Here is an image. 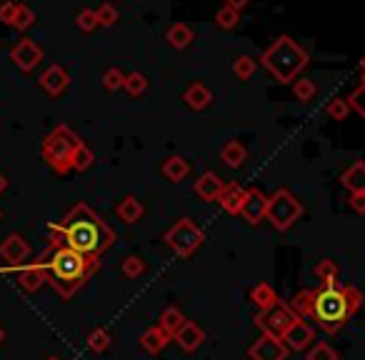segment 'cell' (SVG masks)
Masks as SVG:
<instances>
[{
  "instance_id": "ba28073f",
  "label": "cell",
  "mask_w": 365,
  "mask_h": 360,
  "mask_svg": "<svg viewBox=\"0 0 365 360\" xmlns=\"http://www.w3.org/2000/svg\"><path fill=\"white\" fill-rule=\"evenodd\" d=\"M295 320H298V318L293 315V310H290L288 305H283V303L273 305V308H268V310H260V313L255 315V325H258L263 333L278 335V338L295 323Z\"/></svg>"
},
{
  "instance_id": "5bb4252c",
  "label": "cell",
  "mask_w": 365,
  "mask_h": 360,
  "mask_svg": "<svg viewBox=\"0 0 365 360\" xmlns=\"http://www.w3.org/2000/svg\"><path fill=\"white\" fill-rule=\"evenodd\" d=\"M38 83H41V88L48 93V96L58 98L68 91V86H71V76H68V71L63 66H51L41 73Z\"/></svg>"
},
{
  "instance_id": "1f68e13d",
  "label": "cell",
  "mask_w": 365,
  "mask_h": 360,
  "mask_svg": "<svg viewBox=\"0 0 365 360\" xmlns=\"http://www.w3.org/2000/svg\"><path fill=\"white\" fill-rule=\"evenodd\" d=\"M86 343L93 353H103V350L110 348V333H108L106 328H96V330H91V335H88Z\"/></svg>"
},
{
  "instance_id": "816d5d0a",
  "label": "cell",
  "mask_w": 365,
  "mask_h": 360,
  "mask_svg": "<svg viewBox=\"0 0 365 360\" xmlns=\"http://www.w3.org/2000/svg\"><path fill=\"white\" fill-rule=\"evenodd\" d=\"M0 218H3V210H0Z\"/></svg>"
},
{
  "instance_id": "f35d334b",
  "label": "cell",
  "mask_w": 365,
  "mask_h": 360,
  "mask_svg": "<svg viewBox=\"0 0 365 360\" xmlns=\"http://www.w3.org/2000/svg\"><path fill=\"white\" fill-rule=\"evenodd\" d=\"M315 275H318L320 280H338V265H335V260H330V258L320 260V263L315 265Z\"/></svg>"
},
{
  "instance_id": "7402d4cb",
  "label": "cell",
  "mask_w": 365,
  "mask_h": 360,
  "mask_svg": "<svg viewBox=\"0 0 365 360\" xmlns=\"http://www.w3.org/2000/svg\"><path fill=\"white\" fill-rule=\"evenodd\" d=\"M245 158H248V150H245L243 143H238V140H228L223 145V150H220V160L228 168H240L245 163Z\"/></svg>"
},
{
  "instance_id": "7c38bea8",
  "label": "cell",
  "mask_w": 365,
  "mask_h": 360,
  "mask_svg": "<svg viewBox=\"0 0 365 360\" xmlns=\"http://www.w3.org/2000/svg\"><path fill=\"white\" fill-rule=\"evenodd\" d=\"M265 213H268V198L260 193L258 188L245 190V200L243 208H240V218L248 220L250 225H258L260 220H265Z\"/></svg>"
},
{
  "instance_id": "d6986e66",
  "label": "cell",
  "mask_w": 365,
  "mask_h": 360,
  "mask_svg": "<svg viewBox=\"0 0 365 360\" xmlns=\"http://www.w3.org/2000/svg\"><path fill=\"white\" fill-rule=\"evenodd\" d=\"M340 183H343L350 193H365V163L358 160L355 165H350L348 170L340 175Z\"/></svg>"
},
{
  "instance_id": "30bf717a",
  "label": "cell",
  "mask_w": 365,
  "mask_h": 360,
  "mask_svg": "<svg viewBox=\"0 0 365 360\" xmlns=\"http://www.w3.org/2000/svg\"><path fill=\"white\" fill-rule=\"evenodd\" d=\"M250 360H285L288 358V348L278 335H268L263 333L258 340L253 343V348L248 350Z\"/></svg>"
},
{
  "instance_id": "8992f818",
  "label": "cell",
  "mask_w": 365,
  "mask_h": 360,
  "mask_svg": "<svg viewBox=\"0 0 365 360\" xmlns=\"http://www.w3.org/2000/svg\"><path fill=\"white\" fill-rule=\"evenodd\" d=\"M300 215H303V205H300V200L290 190L280 188L268 198V213H265V218L270 220V225L275 230H288Z\"/></svg>"
},
{
  "instance_id": "f5cc1de1",
  "label": "cell",
  "mask_w": 365,
  "mask_h": 360,
  "mask_svg": "<svg viewBox=\"0 0 365 360\" xmlns=\"http://www.w3.org/2000/svg\"><path fill=\"white\" fill-rule=\"evenodd\" d=\"M0 3H3V0H0Z\"/></svg>"
},
{
  "instance_id": "8fae6325",
  "label": "cell",
  "mask_w": 365,
  "mask_h": 360,
  "mask_svg": "<svg viewBox=\"0 0 365 360\" xmlns=\"http://www.w3.org/2000/svg\"><path fill=\"white\" fill-rule=\"evenodd\" d=\"M0 258L6 260L8 265H13V268H21V265H26V260L31 258V243H28L23 235L11 233L0 243Z\"/></svg>"
},
{
  "instance_id": "ab89813d",
  "label": "cell",
  "mask_w": 365,
  "mask_h": 360,
  "mask_svg": "<svg viewBox=\"0 0 365 360\" xmlns=\"http://www.w3.org/2000/svg\"><path fill=\"white\" fill-rule=\"evenodd\" d=\"M350 113V106L345 98H335V101L328 103V115L333 118V120H345Z\"/></svg>"
},
{
  "instance_id": "f1b7e54d",
  "label": "cell",
  "mask_w": 365,
  "mask_h": 360,
  "mask_svg": "<svg viewBox=\"0 0 365 360\" xmlns=\"http://www.w3.org/2000/svg\"><path fill=\"white\" fill-rule=\"evenodd\" d=\"M215 23H218L220 31H235V28H238V23H240V11L223 6L218 13H215Z\"/></svg>"
},
{
  "instance_id": "f546056e",
  "label": "cell",
  "mask_w": 365,
  "mask_h": 360,
  "mask_svg": "<svg viewBox=\"0 0 365 360\" xmlns=\"http://www.w3.org/2000/svg\"><path fill=\"white\" fill-rule=\"evenodd\" d=\"M123 88H125V91H128V96L138 98V96H143V93H145V88H148V78L143 76V73L133 71V73H128V76H125V81H123Z\"/></svg>"
},
{
  "instance_id": "9c48e42d",
  "label": "cell",
  "mask_w": 365,
  "mask_h": 360,
  "mask_svg": "<svg viewBox=\"0 0 365 360\" xmlns=\"http://www.w3.org/2000/svg\"><path fill=\"white\" fill-rule=\"evenodd\" d=\"M11 61L18 66V71H23V73H31V71H36L38 66H41V61H43V48L38 46L33 38H21V41L13 46V51H11Z\"/></svg>"
},
{
  "instance_id": "681fc988",
  "label": "cell",
  "mask_w": 365,
  "mask_h": 360,
  "mask_svg": "<svg viewBox=\"0 0 365 360\" xmlns=\"http://www.w3.org/2000/svg\"><path fill=\"white\" fill-rule=\"evenodd\" d=\"M3 340H6V330H3V325H0V345H3Z\"/></svg>"
},
{
  "instance_id": "836d02e7",
  "label": "cell",
  "mask_w": 365,
  "mask_h": 360,
  "mask_svg": "<svg viewBox=\"0 0 365 360\" xmlns=\"http://www.w3.org/2000/svg\"><path fill=\"white\" fill-rule=\"evenodd\" d=\"M96 18H98V26L110 28V26H115V23H118L120 13H118V8L113 6V3H103V6L96 11Z\"/></svg>"
},
{
  "instance_id": "c3c4849f",
  "label": "cell",
  "mask_w": 365,
  "mask_h": 360,
  "mask_svg": "<svg viewBox=\"0 0 365 360\" xmlns=\"http://www.w3.org/2000/svg\"><path fill=\"white\" fill-rule=\"evenodd\" d=\"M360 73H363V83H365V58L360 61Z\"/></svg>"
},
{
  "instance_id": "5b68a950",
  "label": "cell",
  "mask_w": 365,
  "mask_h": 360,
  "mask_svg": "<svg viewBox=\"0 0 365 360\" xmlns=\"http://www.w3.org/2000/svg\"><path fill=\"white\" fill-rule=\"evenodd\" d=\"M81 138L71 130L68 125H58L51 130V135L43 140V160L58 173V175H66L68 170H73V153L81 145Z\"/></svg>"
},
{
  "instance_id": "d4e9b609",
  "label": "cell",
  "mask_w": 365,
  "mask_h": 360,
  "mask_svg": "<svg viewBox=\"0 0 365 360\" xmlns=\"http://www.w3.org/2000/svg\"><path fill=\"white\" fill-rule=\"evenodd\" d=\"M193 31H190L185 23H175V26L168 28V43H170L175 51H182V48H188L193 43Z\"/></svg>"
},
{
  "instance_id": "7a4b0ae2",
  "label": "cell",
  "mask_w": 365,
  "mask_h": 360,
  "mask_svg": "<svg viewBox=\"0 0 365 360\" xmlns=\"http://www.w3.org/2000/svg\"><path fill=\"white\" fill-rule=\"evenodd\" d=\"M36 263L46 273V283H51V288L66 300L73 298L98 270L96 258H86L71 248H48Z\"/></svg>"
},
{
  "instance_id": "83f0119b",
  "label": "cell",
  "mask_w": 365,
  "mask_h": 360,
  "mask_svg": "<svg viewBox=\"0 0 365 360\" xmlns=\"http://www.w3.org/2000/svg\"><path fill=\"white\" fill-rule=\"evenodd\" d=\"M290 310H293L295 318H308L310 310H313V290H300V293L293 295L290 300Z\"/></svg>"
},
{
  "instance_id": "74e56055",
  "label": "cell",
  "mask_w": 365,
  "mask_h": 360,
  "mask_svg": "<svg viewBox=\"0 0 365 360\" xmlns=\"http://www.w3.org/2000/svg\"><path fill=\"white\" fill-rule=\"evenodd\" d=\"M76 26L81 28L83 33H93L98 28V18H96V11H91V8H86V11L78 13L76 18Z\"/></svg>"
},
{
  "instance_id": "f6af8a7d",
  "label": "cell",
  "mask_w": 365,
  "mask_h": 360,
  "mask_svg": "<svg viewBox=\"0 0 365 360\" xmlns=\"http://www.w3.org/2000/svg\"><path fill=\"white\" fill-rule=\"evenodd\" d=\"M350 208L355 210V213H365V193H350Z\"/></svg>"
},
{
  "instance_id": "7dc6e473",
  "label": "cell",
  "mask_w": 365,
  "mask_h": 360,
  "mask_svg": "<svg viewBox=\"0 0 365 360\" xmlns=\"http://www.w3.org/2000/svg\"><path fill=\"white\" fill-rule=\"evenodd\" d=\"M8 188V180H6V175H3V173H0V193H3V190Z\"/></svg>"
},
{
  "instance_id": "6da1fadb",
  "label": "cell",
  "mask_w": 365,
  "mask_h": 360,
  "mask_svg": "<svg viewBox=\"0 0 365 360\" xmlns=\"http://www.w3.org/2000/svg\"><path fill=\"white\" fill-rule=\"evenodd\" d=\"M115 240L113 228L86 203H78L61 223L48 225V248H71L86 258H96Z\"/></svg>"
},
{
  "instance_id": "ac0fdd59",
  "label": "cell",
  "mask_w": 365,
  "mask_h": 360,
  "mask_svg": "<svg viewBox=\"0 0 365 360\" xmlns=\"http://www.w3.org/2000/svg\"><path fill=\"white\" fill-rule=\"evenodd\" d=\"M223 180H220L215 173H203V175L195 180V193H198V198H203V200H218V195H220V190H223Z\"/></svg>"
},
{
  "instance_id": "9a60e30c",
  "label": "cell",
  "mask_w": 365,
  "mask_h": 360,
  "mask_svg": "<svg viewBox=\"0 0 365 360\" xmlns=\"http://www.w3.org/2000/svg\"><path fill=\"white\" fill-rule=\"evenodd\" d=\"M173 340H175V343L180 345L182 350H188V353H193V350L198 348V345L205 340V333H203V330H200L195 323L185 320V323L180 325V330H178V333L173 335Z\"/></svg>"
},
{
  "instance_id": "e575fe53",
  "label": "cell",
  "mask_w": 365,
  "mask_h": 360,
  "mask_svg": "<svg viewBox=\"0 0 365 360\" xmlns=\"http://www.w3.org/2000/svg\"><path fill=\"white\" fill-rule=\"evenodd\" d=\"M255 61L250 56H240L238 61H235V66H233V73L240 78V81H250V78L255 76Z\"/></svg>"
},
{
  "instance_id": "ffe728a7",
  "label": "cell",
  "mask_w": 365,
  "mask_h": 360,
  "mask_svg": "<svg viewBox=\"0 0 365 360\" xmlns=\"http://www.w3.org/2000/svg\"><path fill=\"white\" fill-rule=\"evenodd\" d=\"M185 103H188L193 110H205V108L213 103V93H210L203 83H193V86L185 91Z\"/></svg>"
},
{
  "instance_id": "3957f363",
  "label": "cell",
  "mask_w": 365,
  "mask_h": 360,
  "mask_svg": "<svg viewBox=\"0 0 365 360\" xmlns=\"http://www.w3.org/2000/svg\"><path fill=\"white\" fill-rule=\"evenodd\" d=\"M360 290L353 285H343L338 280H323L318 290H313V310L310 315L325 333H338L358 310Z\"/></svg>"
},
{
  "instance_id": "d590c367",
  "label": "cell",
  "mask_w": 365,
  "mask_h": 360,
  "mask_svg": "<svg viewBox=\"0 0 365 360\" xmlns=\"http://www.w3.org/2000/svg\"><path fill=\"white\" fill-rule=\"evenodd\" d=\"M33 23H36V13H33L28 6H21V3H18L16 18H13V28H18V31H28Z\"/></svg>"
},
{
  "instance_id": "4316f807",
  "label": "cell",
  "mask_w": 365,
  "mask_h": 360,
  "mask_svg": "<svg viewBox=\"0 0 365 360\" xmlns=\"http://www.w3.org/2000/svg\"><path fill=\"white\" fill-rule=\"evenodd\" d=\"M168 340L170 338H168V335L155 325V328H148L145 333H143L140 345H143V350H148V353H160V350L165 348Z\"/></svg>"
},
{
  "instance_id": "ee69618b",
  "label": "cell",
  "mask_w": 365,
  "mask_h": 360,
  "mask_svg": "<svg viewBox=\"0 0 365 360\" xmlns=\"http://www.w3.org/2000/svg\"><path fill=\"white\" fill-rule=\"evenodd\" d=\"M16 11H18V3H13V0H3V3H0V23H6V26H13Z\"/></svg>"
},
{
  "instance_id": "e0dca14e",
  "label": "cell",
  "mask_w": 365,
  "mask_h": 360,
  "mask_svg": "<svg viewBox=\"0 0 365 360\" xmlns=\"http://www.w3.org/2000/svg\"><path fill=\"white\" fill-rule=\"evenodd\" d=\"M243 200H245V190L240 188L238 183L223 185V190H220V195H218V203L223 205V210H225V213H230V215L240 213V208H243Z\"/></svg>"
},
{
  "instance_id": "52a82bcc",
  "label": "cell",
  "mask_w": 365,
  "mask_h": 360,
  "mask_svg": "<svg viewBox=\"0 0 365 360\" xmlns=\"http://www.w3.org/2000/svg\"><path fill=\"white\" fill-rule=\"evenodd\" d=\"M165 243L175 250V255H180V258H188V255H193L195 250L200 248V243H203V230H200L193 220L180 218L165 233Z\"/></svg>"
},
{
  "instance_id": "44dd1931",
  "label": "cell",
  "mask_w": 365,
  "mask_h": 360,
  "mask_svg": "<svg viewBox=\"0 0 365 360\" xmlns=\"http://www.w3.org/2000/svg\"><path fill=\"white\" fill-rule=\"evenodd\" d=\"M188 173H190L188 160H185V158H180V155H170L165 163H163V175H165L168 180H173V183H180Z\"/></svg>"
},
{
  "instance_id": "2e32d148",
  "label": "cell",
  "mask_w": 365,
  "mask_h": 360,
  "mask_svg": "<svg viewBox=\"0 0 365 360\" xmlns=\"http://www.w3.org/2000/svg\"><path fill=\"white\" fill-rule=\"evenodd\" d=\"M43 283H46V273H43V268L38 263H28L18 268V285L26 293H36Z\"/></svg>"
},
{
  "instance_id": "f907efd6",
  "label": "cell",
  "mask_w": 365,
  "mask_h": 360,
  "mask_svg": "<svg viewBox=\"0 0 365 360\" xmlns=\"http://www.w3.org/2000/svg\"><path fill=\"white\" fill-rule=\"evenodd\" d=\"M46 360H61V358H56V355H51V358H46Z\"/></svg>"
},
{
  "instance_id": "b9f144b4",
  "label": "cell",
  "mask_w": 365,
  "mask_h": 360,
  "mask_svg": "<svg viewBox=\"0 0 365 360\" xmlns=\"http://www.w3.org/2000/svg\"><path fill=\"white\" fill-rule=\"evenodd\" d=\"M308 360H338V353H335L328 343H318V345L310 348Z\"/></svg>"
},
{
  "instance_id": "8d00e7d4",
  "label": "cell",
  "mask_w": 365,
  "mask_h": 360,
  "mask_svg": "<svg viewBox=\"0 0 365 360\" xmlns=\"http://www.w3.org/2000/svg\"><path fill=\"white\" fill-rule=\"evenodd\" d=\"M143 270H145V263H143L138 255H128V258L123 260V275H125V278H130V280L140 278Z\"/></svg>"
},
{
  "instance_id": "bcb514c9",
  "label": "cell",
  "mask_w": 365,
  "mask_h": 360,
  "mask_svg": "<svg viewBox=\"0 0 365 360\" xmlns=\"http://www.w3.org/2000/svg\"><path fill=\"white\" fill-rule=\"evenodd\" d=\"M250 0H225V6L228 8H235V11H243V8H248Z\"/></svg>"
},
{
  "instance_id": "277c9868",
  "label": "cell",
  "mask_w": 365,
  "mask_h": 360,
  "mask_svg": "<svg viewBox=\"0 0 365 360\" xmlns=\"http://www.w3.org/2000/svg\"><path fill=\"white\" fill-rule=\"evenodd\" d=\"M260 63H263V68L278 83H290L300 76L303 68H308L310 56L290 36H280L278 41H273V46L260 56Z\"/></svg>"
},
{
  "instance_id": "7bdbcfd3",
  "label": "cell",
  "mask_w": 365,
  "mask_h": 360,
  "mask_svg": "<svg viewBox=\"0 0 365 360\" xmlns=\"http://www.w3.org/2000/svg\"><path fill=\"white\" fill-rule=\"evenodd\" d=\"M123 81H125V76H123L118 68H110V71H106V76H103V88H106V91H118V88H123Z\"/></svg>"
},
{
  "instance_id": "cb8c5ba5",
  "label": "cell",
  "mask_w": 365,
  "mask_h": 360,
  "mask_svg": "<svg viewBox=\"0 0 365 360\" xmlns=\"http://www.w3.org/2000/svg\"><path fill=\"white\" fill-rule=\"evenodd\" d=\"M115 213H118V218L125 220V223H135L143 215V205L135 195H125V198L115 205Z\"/></svg>"
},
{
  "instance_id": "d6a6232c",
  "label": "cell",
  "mask_w": 365,
  "mask_h": 360,
  "mask_svg": "<svg viewBox=\"0 0 365 360\" xmlns=\"http://www.w3.org/2000/svg\"><path fill=\"white\" fill-rule=\"evenodd\" d=\"M315 93H318V88H315L313 81H308V78H300V81H295L293 96L298 98L300 103H310L315 98Z\"/></svg>"
},
{
  "instance_id": "60d3db41",
  "label": "cell",
  "mask_w": 365,
  "mask_h": 360,
  "mask_svg": "<svg viewBox=\"0 0 365 360\" xmlns=\"http://www.w3.org/2000/svg\"><path fill=\"white\" fill-rule=\"evenodd\" d=\"M348 106H350V110H355L358 115L365 118V83H363V86H358L353 93H350Z\"/></svg>"
},
{
  "instance_id": "4dcf8cb0",
  "label": "cell",
  "mask_w": 365,
  "mask_h": 360,
  "mask_svg": "<svg viewBox=\"0 0 365 360\" xmlns=\"http://www.w3.org/2000/svg\"><path fill=\"white\" fill-rule=\"evenodd\" d=\"M93 160H96L93 150L86 145V143H81V145L76 148V153H73V170H78V173L88 170V168L93 165Z\"/></svg>"
},
{
  "instance_id": "603a6c76",
  "label": "cell",
  "mask_w": 365,
  "mask_h": 360,
  "mask_svg": "<svg viewBox=\"0 0 365 360\" xmlns=\"http://www.w3.org/2000/svg\"><path fill=\"white\" fill-rule=\"evenodd\" d=\"M250 300H253L255 305H258L260 310H268V308H273V305H278L280 300H278V293L273 290V285H268V283H258L253 290H250Z\"/></svg>"
},
{
  "instance_id": "4fadbf2b",
  "label": "cell",
  "mask_w": 365,
  "mask_h": 360,
  "mask_svg": "<svg viewBox=\"0 0 365 360\" xmlns=\"http://www.w3.org/2000/svg\"><path fill=\"white\" fill-rule=\"evenodd\" d=\"M280 340H283L288 350H295V353H300V350H305L315 340V330L310 328L305 320L298 318L288 330H285L283 335H280Z\"/></svg>"
},
{
  "instance_id": "484cf974",
  "label": "cell",
  "mask_w": 365,
  "mask_h": 360,
  "mask_svg": "<svg viewBox=\"0 0 365 360\" xmlns=\"http://www.w3.org/2000/svg\"><path fill=\"white\" fill-rule=\"evenodd\" d=\"M182 323H185V315H182L180 310H178V308H165V310H163V315H160V323H158V328H160L168 338H173V335L180 330Z\"/></svg>"
}]
</instances>
